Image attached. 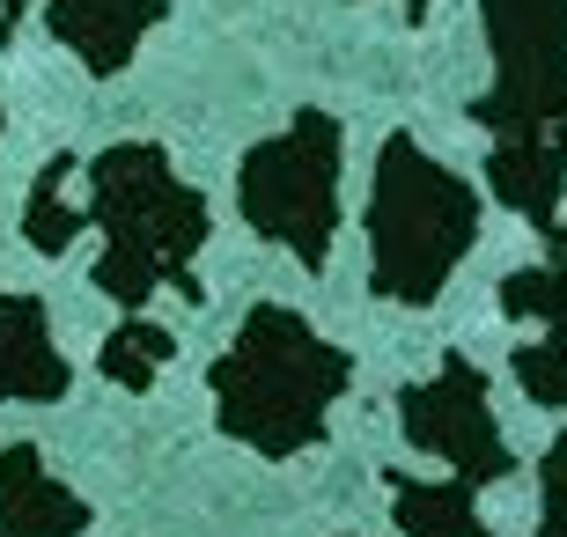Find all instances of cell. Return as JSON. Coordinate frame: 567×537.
Segmentation results:
<instances>
[{"label": "cell", "instance_id": "6da1fadb", "mask_svg": "<svg viewBox=\"0 0 567 537\" xmlns=\"http://www.w3.org/2000/svg\"><path fill=\"white\" fill-rule=\"evenodd\" d=\"M347 383H354L347 347L317 339L310 317H295L288 302H258L207 369L221 434L258 456L317 450L324 427H332V405L347 397Z\"/></svg>", "mask_w": 567, "mask_h": 537}, {"label": "cell", "instance_id": "5b68a950", "mask_svg": "<svg viewBox=\"0 0 567 537\" xmlns=\"http://www.w3.org/2000/svg\"><path fill=\"white\" fill-rule=\"evenodd\" d=\"M399 427L413 450L435 456L442 472L464 478V486H502L516 472V456L502 442V420H494V397H486V375L464 353H442V369L427 383H405Z\"/></svg>", "mask_w": 567, "mask_h": 537}, {"label": "cell", "instance_id": "4fadbf2b", "mask_svg": "<svg viewBox=\"0 0 567 537\" xmlns=\"http://www.w3.org/2000/svg\"><path fill=\"white\" fill-rule=\"evenodd\" d=\"M502 310L516 324H546L553 339H567V258H546V266H516L502 280Z\"/></svg>", "mask_w": 567, "mask_h": 537}, {"label": "cell", "instance_id": "7a4b0ae2", "mask_svg": "<svg viewBox=\"0 0 567 537\" xmlns=\"http://www.w3.org/2000/svg\"><path fill=\"white\" fill-rule=\"evenodd\" d=\"M89 221L104 236L89 280L118 310H147L155 288H177L185 302H207L199 272H192V258L207 244V199L169 169L163 147H147V141L104 147L89 163Z\"/></svg>", "mask_w": 567, "mask_h": 537}, {"label": "cell", "instance_id": "8992f818", "mask_svg": "<svg viewBox=\"0 0 567 537\" xmlns=\"http://www.w3.org/2000/svg\"><path fill=\"white\" fill-rule=\"evenodd\" d=\"M74 391V361L52 339V310L38 295L0 288V405H60Z\"/></svg>", "mask_w": 567, "mask_h": 537}, {"label": "cell", "instance_id": "8fae6325", "mask_svg": "<svg viewBox=\"0 0 567 537\" xmlns=\"http://www.w3.org/2000/svg\"><path fill=\"white\" fill-rule=\"evenodd\" d=\"M383 486H391V523H399V537H494V530H486V516L472 508L480 486H464V478L427 486V478L391 472Z\"/></svg>", "mask_w": 567, "mask_h": 537}, {"label": "cell", "instance_id": "9a60e30c", "mask_svg": "<svg viewBox=\"0 0 567 537\" xmlns=\"http://www.w3.org/2000/svg\"><path fill=\"white\" fill-rule=\"evenodd\" d=\"M538 494H546V516L530 537H567V434H553L538 456Z\"/></svg>", "mask_w": 567, "mask_h": 537}, {"label": "cell", "instance_id": "7c38bea8", "mask_svg": "<svg viewBox=\"0 0 567 537\" xmlns=\"http://www.w3.org/2000/svg\"><path fill=\"white\" fill-rule=\"evenodd\" d=\"M169 353H177L169 324L126 310V324H111V339L96 347V369H104V383H118L126 397H147V391H155V375L169 369Z\"/></svg>", "mask_w": 567, "mask_h": 537}, {"label": "cell", "instance_id": "5bb4252c", "mask_svg": "<svg viewBox=\"0 0 567 537\" xmlns=\"http://www.w3.org/2000/svg\"><path fill=\"white\" fill-rule=\"evenodd\" d=\"M508 375L524 383L530 405H546V413H567V339H516L508 353Z\"/></svg>", "mask_w": 567, "mask_h": 537}, {"label": "cell", "instance_id": "e0dca14e", "mask_svg": "<svg viewBox=\"0 0 567 537\" xmlns=\"http://www.w3.org/2000/svg\"><path fill=\"white\" fill-rule=\"evenodd\" d=\"M421 8H427V0H413V16H421Z\"/></svg>", "mask_w": 567, "mask_h": 537}, {"label": "cell", "instance_id": "ba28073f", "mask_svg": "<svg viewBox=\"0 0 567 537\" xmlns=\"http://www.w3.org/2000/svg\"><path fill=\"white\" fill-rule=\"evenodd\" d=\"M486 177L502 192V207H516L538 236L567 214V141L560 133H502L486 155Z\"/></svg>", "mask_w": 567, "mask_h": 537}, {"label": "cell", "instance_id": "52a82bcc", "mask_svg": "<svg viewBox=\"0 0 567 537\" xmlns=\"http://www.w3.org/2000/svg\"><path fill=\"white\" fill-rule=\"evenodd\" d=\"M169 16V0H44V30L89 74H126L141 38Z\"/></svg>", "mask_w": 567, "mask_h": 537}, {"label": "cell", "instance_id": "3957f363", "mask_svg": "<svg viewBox=\"0 0 567 537\" xmlns=\"http://www.w3.org/2000/svg\"><path fill=\"white\" fill-rule=\"evenodd\" d=\"M480 244V192L421 141L391 133L369 185V288L399 310H427Z\"/></svg>", "mask_w": 567, "mask_h": 537}, {"label": "cell", "instance_id": "9c48e42d", "mask_svg": "<svg viewBox=\"0 0 567 537\" xmlns=\"http://www.w3.org/2000/svg\"><path fill=\"white\" fill-rule=\"evenodd\" d=\"M89 500L74 486L44 472V456L30 442L0 450V537H82Z\"/></svg>", "mask_w": 567, "mask_h": 537}, {"label": "cell", "instance_id": "2e32d148", "mask_svg": "<svg viewBox=\"0 0 567 537\" xmlns=\"http://www.w3.org/2000/svg\"><path fill=\"white\" fill-rule=\"evenodd\" d=\"M546 250H553V258H567V214H560V221H553V236H546Z\"/></svg>", "mask_w": 567, "mask_h": 537}, {"label": "cell", "instance_id": "30bf717a", "mask_svg": "<svg viewBox=\"0 0 567 537\" xmlns=\"http://www.w3.org/2000/svg\"><path fill=\"white\" fill-rule=\"evenodd\" d=\"M89 228H96L89 221V163L82 155H52L30 177V199H22V244L44 250V258H66Z\"/></svg>", "mask_w": 567, "mask_h": 537}, {"label": "cell", "instance_id": "277c9868", "mask_svg": "<svg viewBox=\"0 0 567 537\" xmlns=\"http://www.w3.org/2000/svg\"><path fill=\"white\" fill-rule=\"evenodd\" d=\"M339 155H347V125L332 111H295L288 133L258 141L236 169V207L251 236L280 244L295 266H324L339 236Z\"/></svg>", "mask_w": 567, "mask_h": 537}]
</instances>
